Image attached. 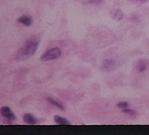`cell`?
I'll return each mask as SVG.
<instances>
[{"label": "cell", "mask_w": 149, "mask_h": 135, "mask_svg": "<svg viewBox=\"0 0 149 135\" xmlns=\"http://www.w3.org/2000/svg\"><path fill=\"white\" fill-rule=\"evenodd\" d=\"M0 114H1L4 118H8V120L13 121L16 119V116L14 115V113L11 111V109L8 106H3V107L0 108Z\"/></svg>", "instance_id": "3"}, {"label": "cell", "mask_w": 149, "mask_h": 135, "mask_svg": "<svg viewBox=\"0 0 149 135\" xmlns=\"http://www.w3.org/2000/svg\"><path fill=\"white\" fill-rule=\"evenodd\" d=\"M47 100L48 102H50L51 104H52L53 106H56L58 108H59V109H61V110H65V107H64V106L62 105V104L59 103V102H58V101L55 100V99H53V98L48 97V98H47Z\"/></svg>", "instance_id": "9"}, {"label": "cell", "mask_w": 149, "mask_h": 135, "mask_svg": "<svg viewBox=\"0 0 149 135\" xmlns=\"http://www.w3.org/2000/svg\"><path fill=\"white\" fill-rule=\"evenodd\" d=\"M123 113H125V114H128V115H130V116H136V112L134 110H132V109H128V108H123V110H122Z\"/></svg>", "instance_id": "11"}, {"label": "cell", "mask_w": 149, "mask_h": 135, "mask_svg": "<svg viewBox=\"0 0 149 135\" xmlns=\"http://www.w3.org/2000/svg\"><path fill=\"white\" fill-rule=\"evenodd\" d=\"M117 106L120 107V108H126L128 106V103L127 102H120L117 105Z\"/></svg>", "instance_id": "12"}, {"label": "cell", "mask_w": 149, "mask_h": 135, "mask_svg": "<svg viewBox=\"0 0 149 135\" xmlns=\"http://www.w3.org/2000/svg\"><path fill=\"white\" fill-rule=\"evenodd\" d=\"M102 2V0H90V3H95V4H99Z\"/></svg>", "instance_id": "13"}, {"label": "cell", "mask_w": 149, "mask_h": 135, "mask_svg": "<svg viewBox=\"0 0 149 135\" xmlns=\"http://www.w3.org/2000/svg\"><path fill=\"white\" fill-rule=\"evenodd\" d=\"M114 68H115V62L111 59H106L102 64V69L107 71H111L114 70Z\"/></svg>", "instance_id": "4"}, {"label": "cell", "mask_w": 149, "mask_h": 135, "mask_svg": "<svg viewBox=\"0 0 149 135\" xmlns=\"http://www.w3.org/2000/svg\"><path fill=\"white\" fill-rule=\"evenodd\" d=\"M61 56V51L59 48H52L50 50H47L45 53H44L41 56V60L42 61H49L58 58Z\"/></svg>", "instance_id": "2"}, {"label": "cell", "mask_w": 149, "mask_h": 135, "mask_svg": "<svg viewBox=\"0 0 149 135\" xmlns=\"http://www.w3.org/2000/svg\"><path fill=\"white\" fill-rule=\"evenodd\" d=\"M37 46H38L37 41H35L33 39L27 41V42L25 43V45L17 53V59L24 60V59L29 58L30 56H32L35 53V51L37 49Z\"/></svg>", "instance_id": "1"}, {"label": "cell", "mask_w": 149, "mask_h": 135, "mask_svg": "<svg viewBox=\"0 0 149 135\" xmlns=\"http://www.w3.org/2000/svg\"><path fill=\"white\" fill-rule=\"evenodd\" d=\"M23 120L25 123L31 124V125H34V124L37 123V119L35 118V117L33 116L32 114H25L23 116Z\"/></svg>", "instance_id": "5"}, {"label": "cell", "mask_w": 149, "mask_h": 135, "mask_svg": "<svg viewBox=\"0 0 149 135\" xmlns=\"http://www.w3.org/2000/svg\"><path fill=\"white\" fill-rule=\"evenodd\" d=\"M18 22L19 23L23 24L24 26H31V25H32L33 20H32V18H31V17L27 16V15H23V16H22L18 19Z\"/></svg>", "instance_id": "6"}, {"label": "cell", "mask_w": 149, "mask_h": 135, "mask_svg": "<svg viewBox=\"0 0 149 135\" xmlns=\"http://www.w3.org/2000/svg\"><path fill=\"white\" fill-rule=\"evenodd\" d=\"M55 122L56 124H60V125H69L70 124L69 120H67L66 118L59 116H55Z\"/></svg>", "instance_id": "7"}, {"label": "cell", "mask_w": 149, "mask_h": 135, "mask_svg": "<svg viewBox=\"0 0 149 135\" xmlns=\"http://www.w3.org/2000/svg\"><path fill=\"white\" fill-rule=\"evenodd\" d=\"M113 18H114L116 20H118V22L121 20L123 18V13L121 12V10H120V9L115 10V11L113 12Z\"/></svg>", "instance_id": "10"}, {"label": "cell", "mask_w": 149, "mask_h": 135, "mask_svg": "<svg viewBox=\"0 0 149 135\" xmlns=\"http://www.w3.org/2000/svg\"><path fill=\"white\" fill-rule=\"evenodd\" d=\"M147 69V61L146 60H140L137 64V70L140 72H143Z\"/></svg>", "instance_id": "8"}]
</instances>
